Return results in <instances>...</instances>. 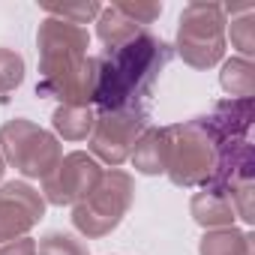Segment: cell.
<instances>
[{
	"instance_id": "9",
	"label": "cell",
	"mask_w": 255,
	"mask_h": 255,
	"mask_svg": "<svg viewBox=\"0 0 255 255\" xmlns=\"http://www.w3.org/2000/svg\"><path fill=\"white\" fill-rule=\"evenodd\" d=\"M45 216V198L27 180H9L0 186V243L27 237V231Z\"/></svg>"
},
{
	"instance_id": "19",
	"label": "cell",
	"mask_w": 255,
	"mask_h": 255,
	"mask_svg": "<svg viewBox=\"0 0 255 255\" xmlns=\"http://www.w3.org/2000/svg\"><path fill=\"white\" fill-rule=\"evenodd\" d=\"M36 255H90L87 246L66 231H48L39 243H36Z\"/></svg>"
},
{
	"instance_id": "15",
	"label": "cell",
	"mask_w": 255,
	"mask_h": 255,
	"mask_svg": "<svg viewBox=\"0 0 255 255\" xmlns=\"http://www.w3.org/2000/svg\"><path fill=\"white\" fill-rule=\"evenodd\" d=\"M198 255H255L252 252V234L237 228H216L204 231L198 240Z\"/></svg>"
},
{
	"instance_id": "1",
	"label": "cell",
	"mask_w": 255,
	"mask_h": 255,
	"mask_svg": "<svg viewBox=\"0 0 255 255\" xmlns=\"http://www.w3.org/2000/svg\"><path fill=\"white\" fill-rule=\"evenodd\" d=\"M87 27L45 15L36 30L39 51V99H57L60 105H90L96 90V63L87 54Z\"/></svg>"
},
{
	"instance_id": "4",
	"label": "cell",
	"mask_w": 255,
	"mask_h": 255,
	"mask_svg": "<svg viewBox=\"0 0 255 255\" xmlns=\"http://www.w3.org/2000/svg\"><path fill=\"white\" fill-rule=\"evenodd\" d=\"M0 153L6 165H12L27 180L48 177L63 159L60 138L27 117H15L0 126Z\"/></svg>"
},
{
	"instance_id": "6",
	"label": "cell",
	"mask_w": 255,
	"mask_h": 255,
	"mask_svg": "<svg viewBox=\"0 0 255 255\" xmlns=\"http://www.w3.org/2000/svg\"><path fill=\"white\" fill-rule=\"evenodd\" d=\"M168 138V165L165 174L174 186L192 189L204 186L216 168V141L201 129V123L192 117L186 123L165 126Z\"/></svg>"
},
{
	"instance_id": "23",
	"label": "cell",
	"mask_w": 255,
	"mask_h": 255,
	"mask_svg": "<svg viewBox=\"0 0 255 255\" xmlns=\"http://www.w3.org/2000/svg\"><path fill=\"white\" fill-rule=\"evenodd\" d=\"M255 189V180H249V183H240V186H234L231 192H228V201H231V207H234V216H240L246 225H252L255 222V207H252V192Z\"/></svg>"
},
{
	"instance_id": "8",
	"label": "cell",
	"mask_w": 255,
	"mask_h": 255,
	"mask_svg": "<svg viewBox=\"0 0 255 255\" xmlns=\"http://www.w3.org/2000/svg\"><path fill=\"white\" fill-rule=\"evenodd\" d=\"M102 165L87 153V150H72L66 153L57 168L42 177V198L45 204L54 207H75L81 198H87L93 192V186L102 177Z\"/></svg>"
},
{
	"instance_id": "5",
	"label": "cell",
	"mask_w": 255,
	"mask_h": 255,
	"mask_svg": "<svg viewBox=\"0 0 255 255\" xmlns=\"http://www.w3.org/2000/svg\"><path fill=\"white\" fill-rule=\"evenodd\" d=\"M225 9L222 3H186L180 12L174 51L192 69H210L225 57Z\"/></svg>"
},
{
	"instance_id": "16",
	"label": "cell",
	"mask_w": 255,
	"mask_h": 255,
	"mask_svg": "<svg viewBox=\"0 0 255 255\" xmlns=\"http://www.w3.org/2000/svg\"><path fill=\"white\" fill-rule=\"evenodd\" d=\"M141 30H144V27H138L135 21H129L114 3H111V6H102V12H99V18H96V36L102 39L105 48H117V45H123V42H129V39H135Z\"/></svg>"
},
{
	"instance_id": "2",
	"label": "cell",
	"mask_w": 255,
	"mask_h": 255,
	"mask_svg": "<svg viewBox=\"0 0 255 255\" xmlns=\"http://www.w3.org/2000/svg\"><path fill=\"white\" fill-rule=\"evenodd\" d=\"M174 48L153 36L150 30H141L135 39L123 42L117 48H105L102 54H93L96 63V90L93 102L99 111L108 108H126V105H141L165 66L171 63Z\"/></svg>"
},
{
	"instance_id": "20",
	"label": "cell",
	"mask_w": 255,
	"mask_h": 255,
	"mask_svg": "<svg viewBox=\"0 0 255 255\" xmlns=\"http://www.w3.org/2000/svg\"><path fill=\"white\" fill-rule=\"evenodd\" d=\"M102 12V3H96V0H84V3H66V6H45V15L51 18H63L69 24H90L93 18H99Z\"/></svg>"
},
{
	"instance_id": "18",
	"label": "cell",
	"mask_w": 255,
	"mask_h": 255,
	"mask_svg": "<svg viewBox=\"0 0 255 255\" xmlns=\"http://www.w3.org/2000/svg\"><path fill=\"white\" fill-rule=\"evenodd\" d=\"M225 15H231V45L240 51V57L255 54V6L252 3H237V6H222Z\"/></svg>"
},
{
	"instance_id": "13",
	"label": "cell",
	"mask_w": 255,
	"mask_h": 255,
	"mask_svg": "<svg viewBox=\"0 0 255 255\" xmlns=\"http://www.w3.org/2000/svg\"><path fill=\"white\" fill-rule=\"evenodd\" d=\"M189 216L204 231L234 228V207H231L228 195H219V192H210V189H198L189 198Z\"/></svg>"
},
{
	"instance_id": "22",
	"label": "cell",
	"mask_w": 255,
	"mask_h": 255,
	"mask_svg": "<svg viewBox=\"0 0 255 255\" xmlns=\"http://www.w3.org/2000/svg\"><path fill=\"white\" fill-rule=\"evenodd\" d=\"M129 21H135L138 27L144 24H153L159 15H162V3H132V0H117L114 3Z\"/></svg>"
},
{
	"instance_id": "17",
	"label": "cell",
	"mask_w": 255,
	"mask_h": 255,
	"mask_svg": "<svg viewBox=\"0 0 255 255\" xmlns=\"http://www.w3.org/2000/svg\"><path fill=\"white\" fill-rule=\"evenodd\" d=\"M219 84L231 99H252L255 96V66L246 57H231L222 63Z\"/></svg>"
},
{
	"instance_id": "21",
	"label": "cell",
	"mask_w": 255,
	"mask_h": 255,
	"mask_svg": "<svg viewBox=\"0 0 255 255\" xmlns=\"http://www.w3.org/2000/svg\"><path fill=\"white\" fill-rule=\"evenodd\" d=\"M24 81V57L12 48H0V93H9Z\"/></svg>"
},
{
	"instance_id": "12",
	"label": "cell",
	"mask_w": 255,
	"mask_h": 255,
	"mask_svg": "<svg viewBox=\"0 0 255 255\" xmlns=\"http://www.w3.org/2000/svg\"><path fill=\"white\" fill-rule=\"evenodd\" d=\"M129 162L138 174H147V177H156V174H165V165H168V138H165V126H147L141 132V138L135 141L132 153H129Z\"/></svg>"
},
{
	"instance_id": "25",
	"label": "cell",
	"mask_w": 255,
	"mask_h": 255,
	"mask_svg": "<svg viewBox=\"0 0 255 255\" xmlns=\"http://www.w3.org/2000/svg\"><path fill=\"white\" fill-rule=\"evenodd\" d=\"M3 171H6V162H3V153H0V180H3Z\"/></svg>"
},
{
	"instance_id": "3",
	"label": "cell",
	"mask_w": 255,
	"mask_h": 255,
	"mask_svg": "<svg viewBox=\"0 0 255 255\" xmlns=\"http://www.w3.org/2000/svg\"><path fill=\"white\" fill-rule=\"evenodd\" d=\"M132 198H135V180H132V174H126L120 168L102 171V177L93 186V192L72 207V225H75V231L84 234L87 240L111 234L123 222L126 210L132 207Z\"/></svg>"
},
{
	"instance_id": "7",
	"label": "cell",
	"mask_w": 255,
	"mask_h": 255,
	"mask_svg": "<svg viewBox=\"0 0 255 255\" xmlns=\"http://www.w3.org/2000/svg\"><path fill=\"white\" fill-rule=\"evenodd\" d=\"M150 126V111L147 105H126V108H108L99 111L93 120V132L87 138L90 156L96 162H105L111 168H120L129 159L135 141Z\"/></svg>"
},
{
	"instance_id": "24",
	"label": "cell",
	"mask_w": 255,
	"mask_h": 255,
	"mask_svg": "<svg viewBox=\"0 0 255 255\" xmlns=\"http://www.w3.org/2000/svg\"><path fill=\"white\" fill-rule=\"evenodd\" d=\"M0 255H36V240L33 237H18L0 246Z\"/></svg>"
},
{
	"instance_id": "10",
	"label": "cell",
	"mask_w": 255,
	"mask_h": 255,
	"mask_svg": "<svg viewBox=\"0 0 255 255\" xmlns=\"http://www.w3.org/2000/svg\"><path fill=\"white\" fill-rule=\"evenodd\" d=\"M249 180H255V150L246 138H240V141H228L216 150V168L201 189L228 195L234 186L249 183Z\"/></svg>"
},
{
	"instance_id": "11",
	"label": "cell",
	"mask_w": 255,
	"mask_h": 255,
	"mask_svg": "<svg viewBox=\"0 0 255 255\" xmlns=\"http://www.w3.org/2000/svg\"><path fill=\"white\" fill-rule=\"evenodd\" d=\"M201 123V129L216 141V150L228 141H240L246 138L249 126H252V99H219L213 102L210 114H198L195 117Z\"/></svg>"
},
{
	"instance_id": "14",
	"label": "cell",
	"mask_w": 255,
	"mask_h": 255,
	"mask_svg": "<svg viewBox=\"0 0 255 255\" xmlns=\"http://www.w3.org/2000/svg\"><path fill=\"white\" fill-rule=\"evenodd\" d=\"M96 111L90 105H57L51 114L54 135L63 141H87L93 132Z\"/></svg>"
}]
</instances>
